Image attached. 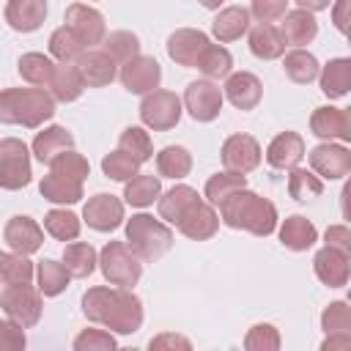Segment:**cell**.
I'll use <instances>...</instances> for the list:
<instances>
[{
    "label": "cell",
    "instance_id": "ac0fdd59",
    "mask_svg": "<svg viewBox=\"0 0 351 351\" xmlns=\"http://www.w3.org/2000/svg\"><path fill=\"white\" fill-rule=\"evenodd\" d=\"M3 239L5 244L14 250V252H22V255H30L36 252L41 244H44V230L38 228L36 219L25 217V214H16L5 222V230H3Z\"/></svg>",
    "mask_w": 351,
    "mask_h": 351
},
{
    "label": "cell",
    "instance_id": "603a6c76",
    "mask_svg": "<svg viewBox=\"0 0 351 351\" xmlns=\"http://www.w3.org/2000/svg\"><path fill=\"white\" fill-rule=\"evenodd\" d=\"M302 156H304V140H302V134H296V132H282V134H277V137L269 143V148H266V162H269L271 167H277V170H291V167H296V165L302 162Z\"/></svg>",
    "mask_w": 351,
    "mask_h": 351
},
{
    "label": "cell",
    "instance_id": "8d00e7d4",
    "mask_svg": "<svg viewBox=\"0 0 351 351\" xmlns=\"http://www.w3.org/2000/svg\"><path fill=\"white\" fill-rule=\"evenodd\" d=\"M282 69H285V74H288L293 82H299V85L313 82V80L318 77V71H321L315 55H310V52H304V49L288 52L285 60H282Z\"/></svg>",
    "mask_w": 351,
    "mask_h": 351
},
{
    "label": "cell",
    "instance_id": "680465c9",
    "mask_svg": "<svg viewBox=\"0 0 351 351\" xmlns=\"http://www.w3.org/2000/svg\"><path fill=\"white\" fill-rule=\"evenodd\" d=\"M304 11H324V8H329L332 5V0H296Z\"/></svg>",
    "mask_w": 351,
    "mask_h": 351
},
{
    "label": "cell",
    "instance_id": "db71d44e",
    "mask_svg": "<svg viewBox=\"0 0 351 351\" xmlns=\"http://www.w3.org/2000/svg\"><path fill=\"white\" fill-rule=\"evenodd\" d=\"M326 247L351 252V230H348L346 225H332V228H326Z\"/></svg>",
    "mask_w": 351,
    "mask_h": 351
},
{
    "label": "cell",
    "instance_id": "4dcf8cb0",
    "mask_svg": "<svg viewBox=\"0 0 351 351\" xmlns=\"http://www.w3.org/2000/svg\"><path fill=\"white\" fill-rule=\"evenodd\" d=\"M348 88H351V60L348 58L329 60L321 71V90L329 99H340L348 93Z\"/></svg>",
    "mask_w": 351,
    "mask_h": 351
},
{
    "label": "cell",
    "instance_id": "9c48e42d",
    "mask_svg": "<svg viewBox=\"0 0 351 351\" xmlns=\"http://www.w3.org/2000/svg\"><path fill=\"white\" fill-rule=\"evenodd\" d=\"M140 118L154 132H167L181 121V99L173 90H151L140 104Z\"/></svg>",
    "mask_w": 351,
    "mask_h": 351
},
{
    "label": "cell",
    "instance_id": "8fae6325",
    "mask_svg": "<svg viewBox=\"0 0 351 351\" xmlns=\"http://www.w3.org/2000/svg\"><path fill=\"white\" fill-rule=\"evenodd\" d=\"M176 228H178L186 239H192V241H206V239H211V236L219 230V214L211 208V203H206V200L197 197V200L189 203L186 211L178 217Z\"/></svg>",
    "mask_w": 351,
    "mask_h": 351
},
{
    "label": "cell",
    "instance_id": "f907efd6",
    "mask_svg": "<svg viewBox=\"0 0 351 351\" xmlns=\"http://www.w3.org/2000/svg\"><path fill=\"white\" fill-rule=\"evenodd\" d=\"M115 346V337L101 329H85L74 337V351H112Z\"/></svg>",
    "mask_w": 351,
    "mask_h": 351
},
{
    "label": "cell",
    "instance_id": "5b68a950",
    "mask_svg": "<svg viewBox=\"0 0 351 351\" xmlns=\"http://www.w3.org/2000/svg\"><path fill=\"white\" fill-rule=\"evenodd\" d=\"M126 244L140 261H159L173 247V230L148 214H134L126 222Z\"/></svg>",
    "mask_w": 351,
    "mask_h": 351
},
{
    "label": "cell",
    "instance_id": "6f0895ef",
    "mask_svg": "<svg viewBox=\"0 0 351 351\" xmlns=\"http://www.w3.org/2000/svg\"><path fill=\"white\" fill-rule=\"evenodd\" d=\"M348 3H351V0H337V5H335V11H332V19H335V25H337L340 33L348 30Z\"/></svg>",
    "mask_w": 351,
    "mask_h": 351
},
{
    "label": "cell",
    "instance_id": "9a60e30c",
    "mask_svg": "<svg viewBox=\"0 0 351 351\" xmlns=\"http://www.w3.org/2000/svg\"><path fill=\"white\" fill-rule=\"evenodd\" d=\"M222 165L233 173H250L261 165V145L252 134H230L222 143Z\"/></svg>",
    "mask_w": 351,
    "mask_h": 351
},
{
    "label": "cell",
    "instance_id": "30bf717a",
    "mask_svg": "<svg viewBox=\"0 0 351 351\" xmlns=\"http://www.w3.org/2000/svg\"><path fill=\"white\" fill-rule=\"evenodd\" d=\"M184 104H186V110H189V115L195 121L208 123L222 112V93H219V88L214 82L195 80L184 90Z\"/></svg>",
    "mask_w": 351,
    "mask_h": 351
},
{
    "label": "cell",
    "instance_id": "60d3db41",
    "mask_svg": "<svg viewBox=\"0 0 351 351\" xmlns=\"http://www.w3.org/2000/svg\"><path fill=\"white\" fill-rule=\"evenodd\" d=\"M118 148H121L123 154H129L137 165H143V162H148V159L154 156L151 137H148V132H143L140 126H126V129L121 132V137H118Z\"/></svg>",
    "mask_w": 351,
    "mask_h": 351
},
{
    "label": "cell",
    "instance_id": "681fc988",
    "mask_svg": "<svg viewBox=\"0 0 351 351\" xmlns=\"http://www.w3.org/2000/svg\"><path fill=\"white\" fill-rule=\"evenodd\" d=\"M321 329L326 335L335 332H351V307L346 302H332L324 313H321Z\"/></svg>",
    "mask_w": 351,
    "mask_h": 351
},
{
    "label": "cell",
    "instance_id": "f6af8a7d",
    "mask_svg": "<svg viewBox=\"0 0 351 351\" xmlns=\"http://www.w3.org/2000/svg\"><path fill=\"white\" fill-rule=\"evenodd\" d=\"M49 52H52L60 63H71V60H77V58L85 52V44L63 25V27H58V30L49 36Z\"/></svg>",
    "mask_w": 351,
    "mask_h": 351
},
{
    "label": "cell",
    "instance_id": "ab89813d",
    "mask_svg": "<svg viewBox=\"0 0 351 351\" xmlns=\"http://www.w3.org/2000/svg\"><path fill=\"white\" fill-rule=\"evenodd\" d=\"M52 69H55V63H52L47 55H41V52H27V55H22L19 63H16L19 77L27 80L30 85H49Z\"/></svg>",
    "mask_w": 351,
    "mask_h": 351
},
{
    "label": "cell",
    "instance_id": "d590c367",
    "mask_svg": "<svg viewBox=\"0 0 351 351\" xmlns=\"http://www.w3.org/2000/svg\"><path fill=\"white\" fill-rule=\"evenodd\" d=\"M36 274H38V291H41L44 296H58V293H63L66 285H69V280H71L69 269H66L63 263L52 261V258L38 261Z\"/></svg>",
    "mask_w": 351,
    "mask_h": 351
},
{
    "label": "cell",
    "instance_id": "9f6ffc18",
    "mask_svg": "<svg viewBox=\"0 0 351 351\" xmlns=\"http://www.w3.org/2000/svg\"><path fill=\"white\" fill-rule=\"evenodd\" d=\"M351 346V332H335V335H326V340L321 343L324 351H337V348H348Z\"/></svg>",
    "mask_w": 351,
    "mask_h": 351
},
{
    "label": "cell",
    "instance_id": "1f68e13d",
    "mask_svg": "<svg viewBox=\"0 0 351 351\" xmlns=\"http://www.w3.org/2000/svg\"><path fill=\"white\" fill-rule=\"evenodd\" d=\"M156 200H159V217L167 219L170 225H176L178 217L186 211V206L197 200V189H192V186H186V184H176L173 189H167V192H165L162 197H156Z\"/></svg>",
    "mask_w": 351,
    "mask_h": 351
},
{
    "label": "cell",
    "instance_id": "44dd1931",
    "mask_svg": "<svg viewBox=\"0 0 351 351\" xmlns=\"http://www.w3.org/2000/svg\"><path fill=\"white\" fill-rule=\"evenodd\" d=\"M310 129L321 140H351V118L340 107H318L310 118Z\"/></svg>",
    "mask_w": 351,
    "mask_h": 351
},
{
    "label": "cell",
    "instance_id": "7dc6e473",
    "mask_svg": "<svg viewBox=\"0 0 351 351\" xmlns=\"http://www.w3.org/2000/svg\"><path fill=\"white\" fill-rule=\"evenodd\" d=\"M33 280V263L27 261V255L14 252L3 258V282L5 285H19V282H30Z\"/></svg>",
    "mask_w": 351,
    "mask_h": 351
},
{
    "label": "cell",
    "instance_id": "836d02e7",
    "mask_svg": "<svg viewBox=\"0 0 351 351\" xmlns=\"http://www.w3.org/2000/svg\"><path fill=\"white\" fill-rule=\"evenodd\" d=\"M96 263H99L96 250L90 244H85V241H74V244H69L63 250V266L69 269L71 277H80V280L82 277H90L93 269H96Z\"/></svg>",
    "mask_w": 351,
    "mask_h": 351
},
{
    "label": "cell",
    "instance_id": "7bdbcfd3",
    "mask_svg": "<svg viewBox=\"0 0 351 351\" xmlns=\"http://www.w3.org/2000/svg\"><path fill=\"white\" fill-rule=\"evenodd\" d=\"M195 69H200V71H203L206 77H211V80H222V77L230 74L233 58H230V52H228L225 47L208 44V47L203 49V55H200V60H197Z\"/></svg>",
    "mask_w": 351,
    "mask_h": 351
},
{
    "label": "cell",
    "instance_id": "ffe728a7",
    "mask_svg": "<svg viewBox=\"0 0 351 351\" xmlns=\"http://www.w3.org/2000/svg\"><path fill=\"white\" fill-rule=\"evenodd\" d=\"M77 71L82 74V82L88 88H104L115 80V60L101 49H88L74 60Z\"/></svg>",
    "mask_w": 351,
    "mask_h": 351
},
{
    "label": "cell",
    "instance_id": "f35d334b",
    "mask_svg": "<svg viewBox=\"0 0 351 351\" xmlns=\"http://www.w3.org/2000/svg\"><path fill=\"white\" fill-rule=\"evenodd\" d=\"M247 186V176L244 173H233V170H222L217 176H211L206 181V200L211 206H219L230 192L236 189H244Z\"/></svg>",
    "mask_w": 351,
    "mask_h": 351
},
{
    "label": "cell",
    "instance_id": "7402d4cb",
    "mask_svg": "<svg viewBox=\"0 0 351 351\" xmlns=\"http://www.w3.org/2000/svg\"><path fill=\"white\" fill-rule=\"evenodd\" d=\"M225 96H228V101L236 110H255L258 101H261V96H263V85H261V80L255 74L236 71V74H228Z\"/></svg>",
    "mask_w": 351,
    "mask_h": 351
},
{
    "label": "cell",
    "instance_id": "91938a15",
    "mask_svg": "<svg viewBox=\"0 0 351 351\" xmlns=\"http://www.w3.org/2000/svg\"><path fill=\"white\" fill-rule=\"evenodd\" d=\"M200 3H203V8H211V11H214V8H219L225 0H200Z\"/></svg>",
    "mask_w": 351,
    "mask_h": 351
},
{
    "label": "cell",
    "instance_id": "d6986e66",
    "mask_svg": "<svg viewBox=\"0 0 351 351\" xmlns=\"http://www.w3.org/2000/svg\"><path fill=\"white\" fill-rule=\"evenodd\" d=\"M313 269H315V277L329 285V288H343L348 282V252L343 250H335V247H324L315 252L313 258Z\"/></svg>",
    "mask_w": 351,
    "mask_h": 351
},
{
    "label": "cell",
    "instance_id": "2e32d148",
    "mask_svg": "<svg viewBox=\"0 0 351 351\" xmlns=\"http://www.w3.org/2000/svg\"><path fill=\"white\" fill-rule=\"evenodd\" d=\"M208 36L203 30H195V27H181L176 33H170L167 38V55L170 60H176L178 66H197L203 49L208 47Z\"/></svg>",
    "mask_w": 351,
    "mask_h": 351
},
{
    "label": "cell",
    "instance_id": "6da1fadb",
    "mask_svg": "<svg viewBox=\"0 0 351 351\" xmlns=\"http://www.w3.org/2000/svg\"><path fill=\"white\" fill-rule=\"evenodd\" d=\"M82 313L88 321L118 335H132L143 326V302L129 288H88L82 293Z\"/></svg>",
    "mask_w": 351,
    "mask_h": 351
},
{
    "label": "cell",
    "instance_id": "94428289",
    "mask_svg": "<svg viewBox=\"0 0 351 351\" xmlns=\"http://www.w3.org/2000/svg\"><path fill=\"white\" fill-rule=\"evenodd\" d=\"M3 258H5V252H0V282H3Z\"/></svg>",
    "mask_w": 351,
    "mask_h": 351
},
{
    "label": "cell",
    "instance_id": "d6a6232c",
    "mask_svg": "<svg viewBox=\"0 0 351 351\" xmlns=\"http://www.w3.org/2000/svg\"><path fill=\"white\" fill-rule=\"evenodd\" d=\"M159 195H162V184H159L156 176H140V173H137V176H132V178L126 181V186H123L126 203H129V206H137V208L151 206Z\"/></svg>",
    "mask_w": 351,
    "mask_h": 351
},
{
    "label": "cell",
    "instance_id": "4316f807",
    "mask_svg": "<svg viewBox=\"0 0 351 351\" xmlns=\"http://www.w3.org/2000/svg\"><path fill=\"white\" fill-rule=\"evenodd\" d=\"M69 148H74V137H71V132L69 129H63V126H47L44 132H38L36 134V140H33V154H36V159L44 165H49L58 154H63V151H69Z\"/></svg>",
    "mask_w": 351,
    "mask_h": 351
},
{
    "label": "cell",
    "instance_id": "e575fe53",
    "mask_svg": "<svg viewBox=\"0 0 351 351\" xmlns=\"http://www.w3.org/2000/svg\"><path fill=\"white\" fill-rule=\"evenodd\" d=\"M156 170L165 178H184L192 170V154L181 145H167L156 154Z\"/></svg>",
    "mask_w": 351,
    "mask_h": 351
},
{
    "label": "cell",
    "instance_id": "d4e9b609",
    "mask_svg": "<svg viewBox=\"0 0 351 351\" xmlns=\"http://www.w3.org/2000/svg\"><path fill=\"white\" fill-rule=\"evenodd\" d=\"M280 33H282L285 44H293V47H304V44H310V41L318 36V22H315L313 11L296 8V11H288V14H285Z\"/></svg>",
    "mask_w": 351,
    "mask_h": 351
},
{
    "label": "cell",
    "instance_id": "f1b7e54d",
    "mask_svg": "<svg viewBox=\"0 0 351 351\" xmlns=\"http://www.w3.org/2000/svg\"><path fill=\"white\" fill-rule=\"evenodd\" d=\"M49 88H52V99L58 101H74L82 96L85 90V82H82V74L77 71L74 63H60L52 69V77H49Z\"/></svg>",
    "mask_w": 351,
    "mask_h": 351
},
{
    "label": "cell",
    "instance_id": "3957f363",
    "mask_svg": "<svg viewBox=\"0 0 351 351\" xmlns=\"http://www.w3.org/2000/svg\"><path fill=\"white\" fill-rule=\"evenodd\" d=\"M90 165L74 148L58 154L49 162V173L41 178V197L49 203H77L82 197V181L88 178Z\"/></svg>",
    "mask_w": 351,
    "mask_h": 351
},
{
    "label": "cell",
    "instance_id": "83f0119b",
    "mask_svg": "<svg viewBox=\"0 0 351 351\" xmlns=\"http://www.w3.org/2000/svg\"><path fill=\"white\" fill-rule=\"evenodd\" d=\"M250 52L261 60H274L285 52V38L274 25L261 22L250 30Z\"/></svg>",
    "mask_w": 351,
    "mask_h": 351
},
{
    "label": "cell",
    "instance_id": "52a82bcc",
    "mask_svg": "<svg viewBox=\"0 0 351 351\" xmlns=\"http://www.w3.org/2000/svg\"><path fill=\"white\" fill-rule=\"evenodd\" d=\"M0 310L8 315V321L19 324L22 329H30L38 324L41 318V291L30 288V282H19V285H8L0 293Z\"/></svg>",
    "mask_w": 351,
    "mask_h": 351
},
{
    "label": "cell",
    "instance_id": "4fadbf2b",
    "mask_svg": "<svg viewBox=\"0 0 351 351\" xmlns=\"http://www.w3.org/2000/svg\"><path fill=\"white\" fill-rule=\"evenodd\" d=\"M162 66L151 55H134L121 69V82L129 93H151L159 88Z\"/></svg>",
    "mask_w": 351,
    "mask_h": 351
},
{
    "label": "cell",
    "instance_id": "816d5d0a",
    "mask_svg": "<svg viewBox=\"0 0 351 351\" xmlns=\"http://www.w3.org/2000/svg\"><path fill=\"white\" fill-rule=\"evenodd\" d=\"M25 332L14 321H0V351H19L25 348Z\"/></svg>",
    "mask_w": 351,
    "mask_h": 351
},
{
    "label": "cell",
    "instance_id": "cb8c5ba5",
    "mask_svg": "<svg viewBox=\"0 0 351 351\" xmlns=\"http://www.w3.org/2000/svg\"><path fill=\"white\" fill-rule=\"evenodd\" d=\"M47 0H8L5 3V22L19 33H33L44 25Z\"/></svg>",
    "mask_w": 351,
    "mask_h": 351
},
{
    "label": "cell",
    "instance_id": "ba28073f",
    "mask_svg": "<svg viewBox=\"0 0 351 351\" xmlns=\"http://www.w3.org/2000/svg\"><path fill=\"white\" fill-rule=\"evenodd\" d=\"M30 178H33V170H30L27 145L16 137H3L0 140V189L16 192L27 186Z\"/></svg>",
    "mask_w": 351,
    "mask_h": 351
},
{
    "label": "cell",
    "instance_id": "277c9868",
    "mask_svg": "<svg viewBox=\"0 0 351 351\" xmlns=\"http://www.w3.org/2000/svg\"><path fill=\"white\" fill-rule=\"evenodd\" d=\"M52 115H55V99L41 88L0 90V123H19L27 129H36Z\"/></svg>",
    "mask_w": 351,
    "mask_h": 351
},
{
    "label": "cell",
    "instance_id": "11a10c76",
    "mask_svg": "<svg viewBox=\"0 0 351 351\" xmlns=\"http://www.w3.org/2000/svg\"><path fill=\"white\" fill-rule=\"evenodd\" d=\"M162 348H181V351H189L192 343H189L186 337H181V335L165 332V335H159V337L151 340V351H162Z\"/></svg>",
    "mask_w": 351,
    "mask_h": 351
},
{
    "label": "cell",
    "instance_id": "f546056e",
    "mask_svg": "<svg viewBox=\"0 0 351 351\" xmlns=\"http://www.w3.org/2000/svg\"><path fill=\"white\" fill-rule=\"evenodd\" d=\"M247 27H250V11L241 8V5L222 8L211 22V30H214V36L219 41H236V38H241L247 33Z\"/></svg>",
    "mask_w": 351,
    "mask_h": 351
},
{
    "label": "cell",
    "instance_id": "b9f144b4",
    "mask_svg": "<svg viewBox=\"0 0 351 351\" xmlns=\"http://www.w3.org/2000/svg\"><path fill=\"white\" fill-rule=\"evenodd\" d=\"M101 41H104V44H101V52H107L115 63H126V60H132L134 55H140V41H137V36L129 33V30H115V33L104 36Z\"/></svg>",
    "mask_w": 351,
    "mask_h": 351
},
{
    "label": "cell",
    "instance_id": "f5cc1de1",
    "mask_svg": "<svg viewBox=\"0 0 351 351\" xmlns=\"http://www.w3.org/2000/svg\"><path fill=\"white\" fill-rule=\"evenodd\" d=\"M288 0H252V14L258 16V22H274L285 14Z\"/></svg>",
    "mask_w": 351,
    "mask_h": 351
},
{
    "label": "cell",
    "instance_id": "c3c4849f",
    "mask_svg": "<svg viewBox=\"0 0 351 351\" xmlns=\"http://www.w3.org/2000/svg\"><path fill=\"white\" fill-rule=\"evenodd\" d=\"M247 351H277L280 348V332L271 324H255L244 337Z\"/></svg>",
    "mask_w": 351,
    "mask_h": 351
},
{
    "label": "cell",
    "instance_id": "7c38bea8",
    "mask_svg": "<svg viewBox=\"0 0 351 351\" xmlns=\"http://www.w3.org/2000/svg\"><path fill=\"white\" fill-rule=\"evenodd\" d=\"M66 27L85 44V47H93V44H101V38L107 36V27H104V16L85 5V3H71L66 8Z\"/></svg>",
    "mask_w": 351,
    "mask_h": 351
},
{
    "label": "cell",
    "instance_id": "5bb4252c",
    "mask_svg": "<svg viewBox=\"0 0 351 351\" xmlns=\"http://www.w3.org/2000/svg\"><path fill=\"white\" fill-rule=\"evenodd\" d=\"M82 219L88 222V228H93L99 233H110L123 222V203L115 195L99 192L85 203Z\"/></svg>",
    "mask_w": 351,
    "mask_h": 351
},
{
    "label": "cell",
    "instance_id": "e0dca14e",
    "mask_svg": "<svg viewBox=\"0 0 351 351\" xmlns=\"http://www.w3.org/2000/svg\"><path fill=\"white\" fill-rule=\"evenodd\" d=\"M310 167L335 181V178H346L351 173V154L346 145H332V143H321L310 151Z\"/></svg>",
    "mask_w": 351,
    "mask_h": 351
},
{
    "label": "cell",
    "instance_id": "74e56055",
    "mask_svg": "<svg viewBox=\"0 0 351 351\" xmlns=\"http://www.w3.org/2000/svg\"><path fill=\"white\" fill-rule=\"evenodd\" d=\"M44 228H47V233L52 236V239H58V241H74L77 236H80V217L74 214V211H66V208H52V211H47V217H44Z\"/></svg>",
    "mask_w": 351,
    "mask_h": 351
},
{
    "label": "cell",
    "instance_id": "7a4b0ae2",
    "mask_svg": "<svg viewBox=\"0 0 351 351\" xmlns=\"http://www.w3.org/2000/svg\"><path fill=\"white\" fill-rule=\"evenodd\" d=\"M219 219L233 230H250L255 236H269L277 228V208L269 197L236 189L219 203Z\"/></svg>",
    "mask_w": 351,
    "mask_h": 351
},
{
    "label": "cell",
    "instance_id": "bcb514c9",
    "mask_svg": "<svg viewBox=\"0 0 351 351\" xmlns=\"http://www.w3.org/2000/svg\"><path fill=\"white\" fill-rule=\"evenodd\" d=\"M137 162L129 156V154H123L121 148L118 151H110L104 159H101V170H104V176L107 178H112V181H129L132 176H137Z\"/></svg>",
    "mask_w": 351,
    "mask_h": 351
},
{
    "label": "cell",
    "instance_id": "484cf974",
    "mask_svg": "<svg viewBox=\"0 0 351 351\" xmlns=\"http://www.w3.org/2000/svg\"><path fill=\"white\" fill-rule=\"evenodd\" d=\"M315 239H318L315 225H313L307 217H302V214H293V217H288V219L280 225V241H282V247H288V250H293V252L310 250V247L315 244Z\"/></svg>",
    "mask_w": 351,
    "mask_h": 351
},
{
    "label": "cell",
    "instance_id": "8992f818",
    "mask_svg": "<svg viewBox=\"0 0 351 351\" xmlns=\"http://www.w3.org/2000/svg\"><path fill=\"white\" fill-rule=\"evenodd\" d=\"M99 266H101V274L112 285H121V288L137 285V280L143 274V263L129 250L126 241H107L104 250L99 252Z\"/></svg>",
    "mask_w": 351,
    "mask_h": 351
},
{
    "label": "cell",
    "instance_id": "ee69618b",
    "mask_svg": "<svg viewBox=\"0 0 351 351\" xmlns=\"http://www.w3.org/2000/svg\"><path fill=\"white\" fill-rule=\"evenodd\" d=\"M288 192H291L293 200L307 203V200H315V197L324 192V184H321V178L313 176L310 170L291 167V176H288Z\"/></svg>",
    "mask_w": 351,
    "mask_h": 351
}]
</instances>
